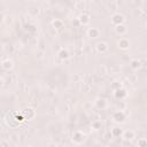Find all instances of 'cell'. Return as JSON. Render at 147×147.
<instances>
[{
	"label": "cell",
	"mask_w": 147,
	"mask_h": 147,
	"mask_svg": "<svg viewBox=\"0 0 147 147\" xmlns=\"http://www.w3.org/2000/svg\"><path fill=\"white\" fill-rule=\"evenodd\" d=\"M124 22H125V17H124L123 14H121V13H114L111 15V23L115 26L121 25V24H124Z\"/></svg>",
	"instance_id": "6da1fadb"
},
{
	"label": "cell",
	"mask_w": 147,
	"mask_h": 147,
	"mask_svg": "<svg viewBox=\"0 0 147 147\" xmlns=\"http://www.w3.org/2000/svg\"><path fill=\"white\" fill-rule=\"evenodd\" d=\"M126 118V115L123 110H117L113 114V121L116 122V123H123Z\"/></svg>",
	"instance_id": "7a4b0ae2"
},
{
	"label": "cell",
	"mask_w": 147,
	"mask_h": 147,
	"mask_svg": "<svg viewBox=\"0 0 147 147\" xmlns=\"http://www.w3.org/2000/svg\"><path fill=\"white\" fill-rule=\"evenodd\" d=\"M117 46H118L119 49L125 51V49H127L130 47V40L127 38H125V37H121L117 40Z\"/></svg>",
	"instance_id": "3957f363"
},
{
	"label": "cell",
	"mask_w": 147,
	"mask_h": 147,
	"mask_svg": "<svg viewBox=\"0 0 147 147\" xmlns=\"http://www.w3.org/2000/svg\"><path fill=\"white\" fill-rule=\"evenodd\" d=\"M84 140H85V137H84V134H83L80 131L74 132V134H72V141H74L75 144L80 145V144L84 142Z\"/></svg>",
	"instance_id": "277c9868"
},
{
	"label": "cell",
	"mask_w": 147,
	"mask_h": 147,
	"mask_svg": "<svg viewBox=\"0 0 147 147\" xmlns=\"http://www.w3.org/2000/svg\"><path fill=\"white\" fill-rule=\"evenodd\" d=\"M78 22H79V24H82V25H87V24L90 23V15H88L87 13L83 11V13L78 16Z\"/></svg>",
	"instance_id": "5b68a950"
},
{
	"label": "cell",
	"mask_w": 147,
	"mask_h": 147,
	"mask_svg": "<svg viewBox=\"0 0 147 147\" xmlns=\"http://www.w3.org/2000/svg\"><path fill=\"white\" fill-rule=\"evenodd\" d=\"M95 48H96V51H98L99 53L103 54V53H106V52L108 51V44H107L106 41H99V42L95 45Z\"/></svg>",
	"instance_id": "8992f818"
},
{
	"label": "cell",
	"mask_w": 147,
	"mask_h": 147,
	"mask_svg": "<svg viewBox=\"0 0 147 147\" xmlns=\"http://www.w3.org/2000/svg\"><path fill=\"white\" fill-rule=\"evenodd\" d=\"M1 67H2L3 70L9 71V70L13 69L14 63H13V61H11L10 59H5V60H2V62H1Z\"/></svg>",
	"instance_id": "52a82bcc"
},
{
	"label": "cell",
	"mask_w": 147,
	"mask_h": 147,
	"mask_svg": "<svg viewBox=\"0 0 147 147\" xmlns=\"http://www.w3.org/2000/svg\"><path fill=\"white\" fill-rule=\"evenodd\" d=\"M114 94H115V98L116 99H118V100H122V99H124L126 95H127V93H126V90L125 88H118V90H116L115 92H114Z\"/></svg>",
	"instance_id": "ba28073f"
},
{
	"label": "cell",
	"mask_w": 147,
	"mask_h": 147,
	"mask_svg": "<svg viewBox=\"0 0 147 147\" xmlns=\"http://www.w3.org/2000/svg\"><path fill=\"white\" fill-rule=\"evenodd\" d=\"M23 115H24V117H25V119L28 118V119H31V118H33L34 117V115H36V113H34V110L32 109V108H25L24 110H23V113H22Z\"/></svg>",
	"instance_id": "9c48e42d"
},
{
	"label": "cell",
	"mask_w": 147,
	"mask_h": 147,
	"mask_svg": "<svg viewBox=\"0 0 147 147\" xmlns=\"http://www.w3.org/2000/svg\"><path fill=\"white\" fill-rule=\"evenodd\" d=\"M87 34H88V37H91V38H98V37L100 36V31H99V29H96V28H90V29L87 30Z\"/></svg>",
	"instance_id": "30bf717a"
},
{
	"label": "cell",
	"mask_w": 147,
	"mask_h": 147,
	"mask_svg": "<svg viewBox=\"0 0 147 147\" xmlns=\"http://www.w3.org/2000/svg\"><path fill=\"white\" fill-rule=\"evenodd\" d=\"M52 25H53V28H54V29L60 30V29H62V28L64 26V23H63V21H62V20L55 18V20H53V21H52Z\"/></svg>",
	"instance_id": "8fae6325"
},
{
	"label": "cell",
	"mask_w": 147,
	"mask_h": 147,
	"mask_svg": "<svg viewBox=\"0 0 147 147\" xmlns=\"http://www.w3.org/2000/svg\"><path fill=\"white\" fill-rule=\"evenodd\" d=\"M115 32L118 34V36H124L126 33V26L124 24H121V25H117L115 26Z\"/></svg>",
	"instance_id": "7c38bea8"
},
{
	"label": "cell",
	"mask_w": 147,
	"mask_h": 147,
	"mask_svg": "<svg viewBox=\"0 0 147 147\" xmlns=\"http://www.w3.org/2000/svg\"><path fill=\"white\" fill-rule=\"evenodd\" d=\"M123 137L126 140H132L133 138H136V132L133 130H126V131H124Z\"/></svg>",
	"instance_id": "4fadbf2b"
},
{
	"label": "cell",
	"mask_w": 147,
	"mask_h": 147,
	"mask_svg": "<svg viewBox=\"0 0 147 147\" xmlns=\"http://www.w3.org/2000/svg\"><path fill=\"white\" fill-rule=\"evenodd\" d=\"M57 56H59L60 60H67L69 57V52L67 49H64V48H61L59 51V53H57Z\"/></svg>",
	"instance_id": "5bb4252c"
},
{
	"label": "cell",
	"mask_w": 147,
	"mask_h": 147,
	"mask_svg": "<svg viewBox=\"0 0 147 147\" xmlns=\"http://www.w3.org/2000/svg\"><path fill=\"white\" fill-rule=\"evenodd\" d=\"M130 67H131V69H133V70H138V69L141 67V63H140L139 60L133 59V60H131V62H130Z\"/></svg>",
	"instance_id": "9a60e30c"
},
{
	"label": "cell",
	"mask_w": 147,
	"mask_h": 147,
	"mask_svg": "<svg viewBox=\"0 0 147 147\" xmlns=\"http://www.w3.org/2000/svg\"><path fill=\"white\" fill-rule=\"evenodd\" d=\"M95 103H96V107H98L99 109H105V108L107 107V100H106V99H103V98L98 99Z\"/></svg>",
	"instance_id": "2e32d148"
},
{
	"label": "cell",
	"mask_w": 147,
	"mask_h": 147,
	"mask_svg": "<svg viewBox=\"0 0 147 147\" xmlns=\"http://www.w3.org/2000/svg\"><path fill=\"white\" fill-rule=\"evenodd\" d=\"M123 133H124V131L121 127H113L111 129V136L113 137H121V136H123Z\"/></svg>",
	"instance_id": "e0dca14e"
},
{
	"label": "cell",
	"mask_w": 147,
	"mask_h": 147,
	"mask_svg": "<svg viewBox=\"0 0 147 147\" xmlns=\"http://www.w3.org/2000/svg\"><path fill=\"white\" fill-rule=\"evenodd\" d=\"M138 147H147V138H140L137 142Z\"/></svg>",
	"instance_id": "ac0fdd59"
},
{
	"label": "cell",
	"mask_w": 147,
	"mask_h": 147,
	"mask_svg": "<svg viewBox=\"0 0 147 147\" xmlns=\"http://www.w3.org/2000/svg\"><path fill=\"white\" fill-rule=\"evenodd\" d=\"M108 8L110 10H116L118 8V3L116 1H110V2H108Z\"/></svg>",
	"instance_id": "d6986e66"
},
{
	"label": "cell",
	"mask_w": 147,
	"mask_h": 147,
	"mask_svg": "<svg viewBox=\"0 0 147 147\" xmlns=\"http://www.w3.org/2000/svg\"><path fill=\"white\" fill-rule=\"evenodd\" d=\"M92 127H93L94 130L101 129V122H100V121H94V122L92 123Z\"/></svg>",
	"instance_id": "ffe728a7"
},
{
	"label": "cell",
	"mask_w": 147,
	"mask_h": 147,
	"mask_svg": "<svg viewBox=\"0 0 147 147\" xmlns=\"http://www.w3.org/2000/svg\"><path fill=\"white\" fill-rule=\"evenodd\" d=\"M76 7H77L78 9H84L85 2H84V1H78V2H76Z\"/></svg>",
	"instance_id": "44dd1931"
},
{
	"label": "cell",
	"mask_w": 147,
	"mask_h": 147,
	"mask_svg": "<svg viewBox=\"0 0 147 147\" xmlns=\"http://www.w3.org/2000/svg\"><path fill=\"white\" fill-rule=\"evenodd\" d=\"M111 88L114 90V91H116V90H118V88H121V85L117 83V82H114L113 84H111Z\"/></svg>",
	"instance_id": "7402d4cb"
},
{
	"label": "cell",
	"mask_w": 147,
	"mask_h": 147,
	"mask_svg": "<svg viewBox=\"0 0 147 147\" xmlns=\"http://www.w3.org/2000/svg\"><path fill=\"white\" fill-rule=\"evenodd\" d=\"M1 147H9V144L6 140H2L1 141Z\"/></svg>",
	"instance_id": "603a6c76"
},
{
	"label": "cell",
	"mask_w": 147,
	"mask_h": 147,
	"mask_svg": "<svg viewBox=\"0 0 147 147\" xmlns=\"http://www.w3.org/2000/svg\"><path fill=\"white\" fill-rule=\"evenodd\" d=\"M146 28H147V21H146Z\"/></svg>",
	"instance_id": "cb8c5ba5"
}]
</instances>
